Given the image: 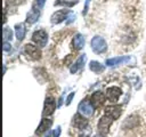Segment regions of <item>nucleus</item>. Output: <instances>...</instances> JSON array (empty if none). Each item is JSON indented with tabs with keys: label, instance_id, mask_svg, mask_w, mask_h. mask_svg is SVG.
I'll use <instances>...</instances> for the list:
<instances>
[{
	"label": "nucleus",
	"instance_id": "nucleus-11",
	"mask_svg": "<svg viewBox=\"0 0 146 137\" xmlns=\"http://www.w3.org/2000/svg\"><path fill=\"white\" fill-rule=\"evenodd\" d=\"M105 102V95L102 91H96L92 94L91 96V103L94 104V106H102Z\"/></svg>",
	"mask_w": 146,
	"mask_h": 137
},
{
	"label": "nucleus",
	"instance_id": "nucleus-19",
	"mask_svg": "<svg viewBox=\"0 0 146 137\" xmlns=\"http://www.w3.org/2000/svg\"><path fill=\"white\" fill-rule=\"evenodd\" d=\"M79 2V0H74V1H65V0H56L55 2H54V5L55 6H68V7H71V6H73V5H75V3H78Z\"/></svg>",
	"mask_w": 146,
	"mask_h": 137
},
{
	"label": "nucleus",
	"instance_id": "nucleus-17",
	"mask_svg": "<svg viewBox=\"0 0 146 137\" xmlns=\"http://www.w3.org/2000/svg\"><path fill=\"white\" fill-rule=\"evenodd\" d=\"M72 43H73V47H74L76 50L83 48V46H84V37H83L82 34H79V33L75 34V37L73 38Z\"/></svg>",
	"mask_w": 146,
	"mask_h": 137
},
{
	"label": "nucleus",
	"instance_id": "nucleus-25",
	"mask_svg": "<svg viewBox=\"0 0 146 137\" xmlns=\"http://www.w3.org/2000/svg\"><path fill=\"white\" fill-rule=\"evenodd\" d=\"M89 1H90V0H87V1H86V5H84V10H83V14H87V10H88V6H89Z\"/></svg>",
	"mask_w": 146,
	"mask_h": 137
},
{
	"label": "nucleus",
	"instance_id": "nucleus-2",
	"mask_svg": "<svg viewBox=\"0 0 146 137\" xmlns=\"http://www.w3.org/2000/svg\"><path fill=\"white\" fill-rule=\"evenodd\" d=\"M32 40L38 47H44L48 41V34L44 30H38L32 34Z\"/></svg>",
	"mask_w": 146,
	"mask_h": 137
},
{
	"label": "nucleus",
	"instance_id": "nucleus-12",
	"mask_svg": "<svg viewBox=\"0 0 146 137\" xmlns=\"http://www.w3.org/2000/svg\"><path fill=\"white\" fill-rule=\"evenodd\" d=\"M73 124H74L78 129H83V128H86V127H87L88 121H87V119H84V118L82 116V114L78 113V114H75V115H74Z\"/></svg>",
	"mask_w": 146,
	"mask_h": 137
},
{
	"label": "nucleus",
	"instance_id": "nucleus-26",
	"mask_svg": "<svg viewBox=\"0 0 146 137\" xmlns=\"http://www.w3.org/2000/svg\"><path fill=\"white\" fill-rule=\"evenodd\" d=\"M94 137H102V136H98V135H96V136H94Z\"/></svg>",
	"mask_w": 146,
	"mask_h": 137
},
{
	"label": "nucleus",
	"instance_id": "nucleus-3",
	"mask_svg": "<svg viewBox=\"0 0 146 137\" xmlns=\"http://www.w3.org/2000/svg\"><path fill=\"white\" fill-rule=\"evenodd\" d=\"M112 122H113V118H111L110 115L104 113V115L100 118V120L98 122V130H99V132L102 135H107Z\"/></svg>",
	"mask_w": 146,
	"mask_h": 137
},
{
	"label": "nucleus",
	"instance_id": "nucleus-9",
	"mask_svg": "<svg viewBox=\"0 0 146 137\" xmlns=\"http://www.w3.org/2000/svg\"><path fill=\"white\" fill-rule=\"evenodd\" d=\"M68 15H71V13L68 10H58L55 14H52V16H51V23L52 24H58V23L63 22L65 18H67Z\"/></svg>",
	"mask_w": 146,
	"mask_h": 137
},
{
	"label": "nucleus",
	"instance_id": "nucleus-20",
	"mask_svg": "<svg viewBox=\"0 0 146 137\" xmlns=\"http://www.w3.org/2000/svg\"><path fill=\"white\" fill-rule=\"evenodd\" d=\"M3 40L6 41V40H11V38H13V32H11V30L10 29H8V27H3Z\"/></svg>",
	"mask_w": 146,
	"mask_h": 137
},
{
	"label": "nucleus",
	"instance_id": "nucleus-10",
	"mask_svg": "<svg viewBox=\"0 0 146 137\" xmlns=\"http://www.w3.org/2000/svg\"><path fill=\"white\" fill-rule=\"evenodd\" d=\"M51 124H52L51 119H47V118L42 119L41 122H40V124H39V127H38L36 130H35V134H36V135H41L42 132L47 131V130L51 127Z\"/></svg>",
	"mask_w": 146,
	"mask_h": 137
},
{
	"label": "nucleus",
	"instance_id": "nucleus-1",
	"mask_svg": "<svg viewBox=\"0 0 146 137\" xmlns=\"http://www.w3.org/2000/svg\"><path fill=\"white\" fill-rule=\"evenodd\" d=\"M90 46L92 48V50L97 54H100V53H105L106 49H107V43L106 41L99 37V35H96L91 39V42H90Z\"/></svg>",
	"mask_w": 146,
	"mask_h": 137
},
{
	"label": "nucleus",
	"instance_id": "nucleus-5",
	"mask_svg": "<svg viewBox=\"0 0 146 137\" xmlns=\"http://www.w3.org/2000/svg\"><path fill=\"white\" fill-rule=\"evenodd\" d=\"M24 51H25V54H26L30 58H32V59H39V58L41 57V51H40V49H39L36 46L32 45V43L25 45Z\"/></svg>",
	"mask_w": 146,
	"mask_h": 137
},
{
	"label": "nucleus",
	"instance_id": "nucleus-14",
	"mask_svg": "<svg viewBox=\"0 0 146 137\" xmlns=\"http://www.w3.org/2000/svg\"><path fill=\"white\" fill-rule=\"evenodd\" d=\"M15 33H16V38L18 41H22L24 38H25V34H26V27L23 23L21 24H17L15 26Z\"/></svg>",
	"mask_w": 146,
	"mask_h": 137
},
{
	"label": "nucleus",
	"instance_id": "nucleus-13",
	"mask_svg": "<svg viewBox=\"0 0 146 137\" xmlns=\"http://www.w3.org/2000/svg\"><path fill=\"white\" fill-rule=\"evenodd\" d=\"M39 15H40V9H35V8L31 9L26 15V22L30 24H33L34 22L38 21Z\"/></svg>",
	"mask_w": 146,
	"mask_h": 137
},
{
	"label": "nucleus",
	"instance_id": "nucleus-23",
	"mask_svg": "<svg viewBox=\"0 0 146 137\" xmlns=\"http://www.w3.org/2000/svg\"><path fill=\"white\" fill-rule=\"evenodd\" d=\"M59 134H60V128H59V127H57V128L54 130V132H52L51 137H58V136H59Z\"/></svg>",
	"mask_w": 146,
	"mask_h": 137
},
{
	"label": "nucleus",
	"instance_id": "nucleus-6",
	"mask_svg": "<svg viewBox=\"0 0 146 137\" xmlns=\"http://www.w3.org/2000/svg\"><path fill=\"white\" fill-rule=\"evenodd\" d=\"M55 108H56V102L52 97H47L46 100H44V106H43V112H42V115L43 116H47V115H50L55 112Z\"/></svg>",
	"mask_w": 146,
	"mask_h": 137
},
{
	"label": "nucleus",
	"instance_id": "nucleus-7",
	"mask_svg": "<svg viewBox=\"0 0 146 137\" xmlns=\"http://www.w3.org/2000/svg\"><path fill=\"white\" fill-rule=\"evenodd\" d=\"M121 94H122L121 92V89L119 87H114V86L107 88V90H106V97L112 103H115L119 99V97L121 96Z\"/></svg>",
	"mask_w": 146,
	"mask_h": 137
},
{
	"label": "nucleus",
	"instance_id": "nucleus-18",
	"mask_svg": "<svg viewBox=\"0 0 146 137\" xmlns=\"http://www.w3.org/2000/svg\"><path fill=\"white\" fill-rule=\"evenodd\" d=\"M89 68H90V71H92L94 73H100V72H103L104 70H105V66L104 65H102L99 62H97V61H91L90 63H89Z\"/></svg>",
	"mask_w": 146,
	"mask_h": 137
},
{
	"label": "nucleus",
	"instance_id": "nucleus-16",
	"mask_svg": "<svg viewBox=\"0 0 146 137\" xmlns=\"http://www.w3.org/2000/svg\"><path fill=\"white\" fill-rule=\"evenodd\" d=\"M129 57L128 56H120V57H114V58H110L106 61V65L108 66H114V65H119L122 64L124 62H128Z\"/></svg>",
	"mask_w": 146,
	"mask_h": 137
},
{
	"label": "nucleus",
	"instance_id": "nucleus-22",
	"mask_svg": "<svg viewBox=\"0 0 146 137\" xmlns=\"http://www.w3.org/2000/svg\"><path fill=\"white\" fill-rule=\"evenodd\" d=\"M10 49H11L10 43H9L8 41H3V50H5V51H9Z\"/></svg>",
	"mask_w": 146,
	"mask_h": 137
},
{
	"label": "nucleus",
	"instance_id": "nucleus-15",
	"mask_svg": "<svg viewBox=\"0 0 146 137\" xmlns=\"http://www.w3.org/2000/svg\"><path fill=\"white\" fill-rule=\"evenodd\" d=\"M86 59H87L86 55L80 56V57L76 59V62H75V63L72 65V67H71V73H76V72H78L80 68H82V67H83V65H84Z\"/></svg>",
	"mask_w": 146,
	"mask_h": 137
},
{
	"label": "nucleus",
	"instance_id": "nucleus-24",
	"mask_svg": "<svg viewBox=\"0 0 146 137\" xmlns=\"http://www.w3.org/2000/svg\"><path fill=\"white\" fill-rule=\"evenodd\" d=\"M74 97V92H71L70 95H68V97H67V99H66V105H68L71 102H72V98Z\"/></svg>",
	"mask_w": 146,
	"mask_h": 137
},
{
	"label": "nucleus",
	"instance_id": "nucleus-4",
	"mask_svg": "<svg viewBox=\"0 0 146 137\" xmlns=\"http://www.w3.org/2000/svg\"><path fill=\"white\" fill-rule=\"evenodd\" d=\"M94 110H95V106L91 103V100L84 99L79 104V113L84 116H91L94 114Z\"/></svg>",
	"mask_w": 146,
	"mask_h": 137
},
{
	"label": "nucleus",
	"instance_id": "nucleus-21",
	"mask_svg": "<svg viewBox=\"0 0 146 137\" xmlns=\"http://www.w3.org/2000/svg\"><path fill=\"white\" fill-rule=\"evenodd\" d=\"M44 2H46V0H36V1H35V5H36V9H41V8L43 7Z\"/></svg>",
	"mask_w": 146,
	"mask_h": 137
},
{
	"label": "nucleus",
	"instance_id": "nucleus-8",
	"mask_svg": "<svg viewBox=\"0 0 146 137\" xmlns=\"http://www.w3.org/2000/svg\"><path fill=\"white\" fill-rule=\"evenodd\" d=\"M121 113H122V107L119 105H111V106H107L105 108V114L113 118V120L117 119L121 115Z\"/></svg>",
	"mask_w": 146,
	"mask_h": 137
}]
</instances>
